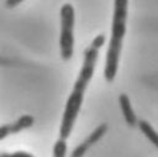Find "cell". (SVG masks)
I'll use <instances>...</instances> for the list:
<instances>
[{"instance_id": "obj_8", "label": "cell", "mask_w": 158, "mask_h": 157, "mask_svg": "<svg viewBox=\"0 0 158 157\" xmlns=\"http://www.w3.org/2000/svg\"><path fill=\"white\" fill-rule=\"evenodd\" d=\"M68 146L67 140L58 138L53 145V157H67Z\"/></svg>"}, {"instance_id": "obj_5", "label": "cell", "mask_w": 158, "mask_h": 157, "mask_svg": "<svg viewBox=\"0 0 158 157\" xmlns=\"http://www.w3.org/2000/svg\"><path fill=\"white\" fill-rule=\"evenodd\" d=\"M118 104H120V108H121V111H122V115H123V119H125L126 124L128 126L133 127L137 124V117H136V114L132 109L128 95L123 94V93L120 94L118 95Z\"/></svg>"}, {"instance_id": "obj_2", "label": "cell", "mask_w": 158, "mask_h": 157, "mask_svg": "<svg viewBox=\"0 0 158 157\" xmlns=\"http://www.w3.org/2000/svg\"><path fill=\"white\" fill-rule=\"evenodd\" d=\"M127 12H128V0H114L111 37L109 41V46L105 56V66H104V78L106 82H112L117 74L122 43L126 35Z\"/></svg>"}, {"instance_id": "obj_10", "label": "cell", "mask_w": 158, "mask_h": 157, "mask_svg": "<svg viewBox=\"0 0 158 157\" xmlns=\"http://www.w3.org/2000/svg\"><path fill=\"white\" fill-rule=\"evenodd\" d=\"M0 157H35V156L25 151H16L12 153H2L0 155Z\"/></svg>"}, {"instance_id": "obj_7", "label": "cell", "mask_w": 158, "mask_h": 157, "mask_svg": "<svg viewBox=\"0 0 158 157\" xmlns=\"http://www.w3.org/2000/svg\"><path fill=\"white\" fill-rule=\"evenodd\" d=\"M138 127H139L141 132L148 138V141L158 148V132L153 129V126L151 124H148L147 121L141 120V121H138Z\"/></svg>"}, {"instance_id": "obj_3", "label": "cell", "mask_w": 158, "mask_h": 157, "mask_svg": "<svg viewBox=\"0 0 158 157\" xmlns=\"http://www.w3.org/2000/svg\"><path fill=\"white\" fill-rule=\"evenodd\" d=\"M60 33H59V53L63 61L72 59L74 54V23L75 11L72 4L65 2L60 7Z\"/></svg>"}, {"instance_id": "obj_6", "label": "cell", "mask_w": 158, "mask_h": 157, "mask_svg": "<svg viewBox=\"0 0 158 157\" xmlns=\"http://www.w3.org/2000/svg\"><path fill=\"white\" fill-rule=\"evenodd\" d=\"M107 129H109V126H107V124L106 122H102V124H100L99 126H96L86 137H85V142L88 143V146L89 147H91V146H94L96 142H99L104 136H105V134L107 132Z\"/></svg>"}, {"instance_id": "obj_11", "label": "cell", "mask_w": 158, "mask_h": 157, "mask_svg": "<svg viewBox=\"0 0 158 157\" xmlns=\"http://www.w3.org/2000/svg\"><path fill=\"white\" fill-rule=\"evenodd\" d=\"M23 0H5V5L7 9H14L16 7L17 5H20Z\"/></svg>"}, {"instance_id": "obj_1", "label": "cell", "mask_w": 158, "mask_h": 157, "mask_svg": "<svg viewBox=\"0 0 158 157\" xmlns=\"http://www.w3.org/2000/svg\"><path fill=\"white\" fill-rule=\"evenodd\" d=\"M104 43H105V35L100 33L94 37L91 43L84 51L81 68L78 73L72 93L69 94L65 101V105H64V111H63L62 121L59 125V138L67 140L72 135L73 127L75 125V121L78 119V115L80 112V109L84 101V94L95 72L99 51L104 46Z\"/></svg>"}, {"instance_id": "obj_9", "label": "cell", "mask_w": 158, "mask_h": 157, "mask_svg": "<svg viewBox=\"0 0 158 157\" xmlns=\"http://www.w3.org/2000/svg\"><path fill=\"white\" fill-rule=\"evenodd\" d=\"M89 148H90V147L86 145V142L83 141L81 143H79V145H77V146L74 147V150H73L72 153H70V157H84L85 153L89 151Z\"/></svg>"}, {"instance_id": "obj_4", "label": "cell", "mask_w": 158, "mask_h": 157, "mask_svg": "<svg viewBox=\"0 0 158 157\" xmlns=\"http://www.w3.org/2000/svg\"><path fill=\"white\" fill-rule=\"evenodd\" d=\"M35 122V119L32 115H21L19 119H16L14 122H9V124H4L0 126V141L5 140L7 136L21 132L28 127H31Z\"/></svg>"}]
</instances>
